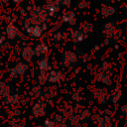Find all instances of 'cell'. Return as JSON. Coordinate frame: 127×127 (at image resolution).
Returning <instances> with one entry per match:
<instances>
[{"label":"cell","mask_w":127,"mask_h":127,"mask_svg":"<svg viewBox=\"0 0 127 127\" xmlns=\"http://www.w3.org/2000/svg\"><path fill=\"white\" fill-rule=\"evenodd\" d=\"M35 127H43V125H37V126H35Z\"/></svg>","instance_id":"obj_45"},{"label":"cell","mask_w":127,"mask_h":127,"mask_svg":"<svg viewBox=\"0 0 127 127\" xmlns=\"http://www.w3.org/2000/svg\"><path fill=\"white\" fill-rule=\"evenodd\" d=\"M120 111H121L122 114L125 115V118H127V103L123 104V105L120 107Z\"/></svg>","instance_id":"obj_35"},{"label":"cell","mask_w":127,"mask_h":127,"mask_svg":"<svg viewBox=\"0 0 127 127\" xmlns=\"http://www.w3.org/2000/svg\"><path fill=\"white\" fill-rule=\"evenodd\" d=\"M29 10V19L32 24L35 25H43L49 18V13L45 6L43 5H35L33 7L27 8Z\"/></svg>","instance_id":"obj_1"},{"label":"cell","mask_w":127,"mask_h":127,"mask_svg":"<svg viewBox=\"0 0 127 127\" xmlns=\"http://www.w3.org/2000/svg\"><path fill=\"white\" fill-rule=\"evenodd\" d=\"M31 113L34 118L44 117L47 113V102L43 99H38L32 106Z\"/></svg>","instance_id":"obj_3"},{"label":"cell","mask_w":127,"mask_h":127,"mask_svg":"<svg viewBox=\"0 0 127 127\" xmlns=\"http://www.w3.org/2000/svg\"><path fill=\"white\" fill-rule=\"evenodd\" d=\"M53 120L55 121V123L57 124V126H59V125L65 124V122H66V120H67V117L64 116V115L62 114V113H58V114H56V115L54 116V119H53Z\"/></svg>","instance_id":"obj_25"},{"label":"cell","mask_w":127,"mask_h":127,"mask_svg":"<svg viewBox=\"0 0 127 127\" xmlns=\"http://www.w3.org/2000/svg\"><path fill=\"white\" fill-rule=\"evenodd\" d=\"M125 34H126V36H127V25H126V28H125Z\"/></svg>","instance_id":"obj_44"},{"label":"cell","mask_w":127,"mask_h":127,"mask_svg":"<svg viewBox=\"0 0 127 127\" xmlns=\"http://www.w3.org/2000/svg\"><path fill=\"white\" fill-rule=\"evenodd\" d=\"M43 127H58L57 124L55 123V121L53 119H46L44 121Z\"/></svg>","instance_id":"obj_32"},{"label":"cell","mask_w":127,"mask_h":127,"mask_svg":"<svg viewBox=\"0 0 127 127\" xmlns=\"http://www.w3.org/2000/svg\"><path fill=\"white\" fill-rule=\"evenodd\" d=\"M51 39H52L53 42L59 43V42L63 41V39H64V34L61 33V32H55V33H53V34L51 35Z\"/></svg>","instance_id":"obj_28"},{"label":"cell","mask_w":127,"mask_h":127,"mask_svg":"<svg viewBox=\"0 0 127 127\" xmlns=\"http://www.w3.org/2000/svg\"><path fill=\"white\" fill-rule=\"evenodd\" d=\"M99 71H102V72H105V73H108L110 75H112L115 71L114 69V65L111 62L109 61H104L101 65H100V68H99Z\"/></svg>","instance_id":"obj_19"},{"label":"cell","mask_w":127,"mask_h":127,"mask_svg":"<svg viewBox=\"0 0 127 127\" xmlns=\"http://www.w3.org/2000/svg\"><path fill=\"white\" fill-rule=\"evenodd\" d=\"M69 38H70V40H71L72 43H74V44H79V43H82L83 41H85V40L88 38V35L84 34L81 30L76 29V30H71V31H70Z\"/></svg>","instance_id":"obj_8"},{"label":"cell","mask_w":127,"mask_h":127,"mask_svg":"<svg viewBox=\"0 0 127 127\" xmlns=\"http://www.w3.org/2000/svg\"><path fill=\"white\" fill-rule=\"evenodd\" d=\"M79 30H81L84 34H86V35L89 36V34H91L92 31H93V26H92L91 23L85 21V22H82V23L80 24V28H79Z\"/></svg>","instance_id":"obj_24"},{"label":"cell","mask_w":127,"mask_h":127,"mask_svg":"<svg viewBox=\"0 0 127 127\" xmlns=\"http://www.w3.org/2000/svg\"><path fill=\"white\" fill-rule=\"evenodd\" d=\"M123 127H127V118H125V120L123 122Z\"/></svg>","instance_id":"obj_38"},{"label":"cell","mask_w":127,"mask_h":127,"mask_svg":"<svg viewBox=\"0 0 127 127\" xmlns=\"http://www.w3.org/2000/svg\"><path fill=\"white\" fill-rule=\"evenodd\" d=\"M21 57L23 59V61L25 63H30L33 58L35 57V50L33 47L31 46H26L23 48L22 53H21Z\"/></svg>","instance_id":"obj_13"},{"label":"cell","mask_w":127,"mask_h":127,"mask_svg":"<svg viewBox=\"0 0 127 127\" xmlns=\"http://www.w3.org/2000/svg\"><path fill=\"white\" fill-rule=\"evenodd\" d=\"M38 69L40 70V72H49L52 70V67H51V64H50V62L47 58H40V60L38 61Z\"/></svg>","instance_id":"obj_16"},{"label":"cell","mask_w":127,"mask_h":127,"mask_svg":"<svg viewBox=\"0 0 127 127\" xmlns=\"http://www.w3.org/2000/svg\"><path fill=\"white\" fill-rule=\"evenodd\" d=\"M10 127H26V123L24 120L12 121V122H10Z\"/></svg>","instance_id":"obj_30"},{"label":"cell","mask_w":127,"mask_h":127,"mask_svg":"<svg viewBox=\"0 0 127 127\" xmlns=\"http://www.w3.org/2000/svg\"><path fill=\"white\" fill-rule=\"evenodd\" d=\"M95 79L97 82H100L106 86H111L113 84V80H112V77L110 74L108 73H105V72H102V71H99L96 73L95 75Z\"/></svg>","instance_id":"obj_12"},{"label":"cell","mask_w":127,"mask_h":127,"mask_svg":"<svg viewBox=\"0 0 127 127\" xmlns=\"http://www.w3.org/2000/svg\"><path fill=\"white\" fill-rule=\"evenodd\" d=\"M12 1H13L14 3H19V2L21 1V0H12Z\"/></svg>","instance_id":"obj_41"},{"label":"cell","mask_w":127,"mask_h":127,"mask_svg":"<svg viewBox=\"0 0 127 127\" xmlns=\"http://www.w3.org/2000/svg\"><path fill=\"white\" fill-rule=\"evenodd\" d=\"M45 7L49 13V17L51 18H55L58 13L60 12V5L55 1V0H47L46 4H45Z\"/></svg>","instance_id":"obj_10"},{"label":"cell","mask_w":127,"mask_h":127,"mask_svg":"<svg viewBox=\"0 0 127 127\" xmlns=\"http://www.w3.org/2000/svg\"><path fill=\"white\" fill-rule=\"evenodd\" d=\"M63 62L65 66H71L77 62V55L72 51H66L64 53Z\"/></svg>","instance_id":"obj_11"},{"label":"cell","mask_w":127,"mask_h":127,"mask_svg":"<svg viewBox=\"0 0 127 127\" xmlns=\"http://www.w3.org/2000/svg\"><path fill=\"white\" fill-rule=\"evenodd\" d=\"M10 93H11V88H10V86H9L6 82L0 80V97H3V98H4L5 96L9 95Z\"/></svg>","instance_id":"obj_23"},{"label":"cell","mask_w":127,"mask_h":127,"mask_svg":"<svg viewBox=\"0 0 127 127\" xmlns=\"http://www.w3.org/2000/svg\"><path fill=\"white\" fill-rule=\"evenodd\" d=\"M3 21H4V19H3V14H0V26H1V24H2Z\"/></svg>","instance_id":"obj_37"},{"label":"cell","mask_w":127,"mask_h":127,"mask_svg":"<svg viewBox=\"0 0 127 127\" xmlns=\"http://www.w3.org/2000/svg\"><path fill=\"white\" fill-rule=\"evenodd\" d=\"M92 115H93V114H92L91 111L88 110V109H83V110H81L79 113L76 114L77 119L79 120V122H82V121H86V120H88V119H91Z\"/></svg>","instance_id":"obj_21"},{"label":"cell","mask_w":127,"mask_h":127,"mask_svg":"<svg viewBox=\"0 0 127 127\" xmlns=\"http://www.w3.org/2000/svg\"><path fill=\"white\" fill-rule=\"evenodd\" d=\"M121 97H122V91H121V89H119V88L118 89H115L113 91V93L111 94V101H112V103L117 104L120 101Z\"/></svg>","instance_id":"obj_26"},{"label":"cell","mask_w":127,"mask_h":127,"mask_svg":"<svg viewBox=\"0 0 127 127\" xmlns=\"http://www.w3.org/2000/svg\"><path fill=\"white\" fill-rule=\"evenodd\" d=\"M4 41H5V37H4V35H2V34L0 33V46L4 43Z\"/></svg>","instance_id":"obj_36"},{"label":"cell","mask_w":127,"mask_h":127,"mask_svg":"<svg viewBox=\"0 0 127 127\" xmlns=\"http://www.w3.org/2000/svg\"><path fill=\"white\" fill-rule=\"evenodd\" d=\"M106 1H108V2H111V3H113V2H115V0H106Z\"/></svg>","instance_id":"obj_43"},{"label":"cell","mask_w":127,"mask_h":127,"mask_svg":"<svg viewBox=\"0 0 127 127\" xmlns=\"http://www.w3.org/2000/svg\"><path fill=\"white\" fill-rule=\"evenodd\" d=\"M60 6H65V7H68L71 3V0H55Z\"/></svg>","instance_id":"obj_33"},{"label":"cell","mask_w":127,"mask_h":127,"mask_svg":"<svg viewBox=\"0 0 127 127\" xmlns=\"http://www.w3.org/2000/svg\"><path fill=\"white\" fill-rule=\"evenodd\" d=\"M58 127H67V125L66 124H63V125H59Z\"/></svg>","instance_id":"obj_40"},{"label":"cell","mask_w":127,"mask_h":127,"mask_svg":"<svg viewBox=\"0 0 127 127\" xmlns=\"http://www.w3.org/2000/svg\"><path fill=\"white\" fill-rule=\"evenodd\" d=\"M70 96H71L72 101H74V102H79L81 100V95H80V92L78 90H73L71 92Z\"/></svg>","instance_id":"obj_29"},{"label":"cell","mask_w":127,"mask_h":127,"mask_svg":"<svg viewBox=\"0 0 127 127\" xmlns=\"http://www.w3.org/2000/svg\"><path fill=\"white\" fill-rule=\"evenodd\" d=\"M92 121L94 122L95 127H106V122H105V118L101 115L98 114H94L91 117Z\"/></svg>","instance_id":"obj_22"},{"label":"cell","mask_w":127,"mask_h":127,"mask_svg":"<svg viewBox=\"0 0 127 127\" xmlns=\"http://www.w3.org/2000/svg\"><path fill=\"white\" fill-rule=\"evenodd\" d=\"M126 58H127V55H126Z\"/></svg>","instance_id":"obj_46"},{"label":"cell","mask_w":127,"mask_h":127,"mask_svg":"<svg viewBox=\"0 0 127 127\" xmlns=\"http://www.w3.org/2000/svg\"><path fill=\"white\" fill-rule=\"evenodd\" d=\"M102 36L105 40V44H109V41H117L121 36V31L117 28L114 21L107 22L102 30Z\"/></svg>","instance_id":"obj_2"},{"label":"cell","mask_w":127,"mask_h":127,"mask_svg":"<svg viewBox=\"0 0 127 127\" xmlns=\"http://www.w3.org/2000/svg\"><path fill=\"white\" fill-rule=\"evenodd\" d=\"M20 114H21V110L18 108H13L12 110H10V116H12V117H16Z\"/></svg>","instance_id":"obj_34"},{"label":"cell","mask_w":127,"mask_h":127,"mask_svg":"<svg viewBox=\"0 0 127 127\" xmlns=\"http://www.w3.org/2000/svg\"><path fill=\"white\" fill-rule=\"evenodd\" d=\"M62 20L64 23H66L70 26H73L76 24V15L73 11L67 10V11L64 12V14L62 16Z\"/></svg>","instance_id":"obj_14"},{"label":"cell","mask_w":127,"mask_h":127,"mask_svg":"<svg viewBox=\"0 0 127 127\" xmlns=\"http://www.w3.org/2000/svg\"><path fill=\"white\" fill-rule=\"evenodd\" d=\"M64 79V73L61 70H56L52 69L48 73V82L50 83H59L62 82Z\"/></svg>","instance_id":"obj_9"},{"label":"cell","mask_w":127,"mask_h":127,"mask_svg":"<svg viewBox=\"0 0 127 127\" xmlns=\"http://www.w3.org/2000/svg\"><path fill=\"white\" fill-rule=\"evenodd\" d=\"M34 50H35V56L42 58L49 52V46L45 42H40L36 44V46L34 47Z\"/></svg>","instance_id":"obj_15"},{"label":"cell","mask_w":127,"mask_h":127,"mask_svg":"<svg viewBox=\"0 0 127 127\" xmlns=\"http://www.w3.org/2000/svg\"><path fill=\"white\" fill-rule=\"evenodd\" d=\"M28 68H29V66L26 63L19 62L9 69V77L10 78H18V77L24 75L26 73V71L28 70Z\"/></svg>","instance_id":"obj_4"},{"label":"cell","mask_w":127,"mask_h":127,"mask_svg":"<svg viewBox=\"0 0 127 127\" xmlns=\"http://www.w3.org/2000/svg\"><path fill=\"white\" fill-rule=\"evenodd\" d=\"M77 7L79 9H81V10L82 9H86V8L89 7V2L87 0H79V2L77 4Z\"/></svg>","instance_id":"obj_31"},{"label":"cell","mask_w":127,"mask_h":127,"mask_svg":"<svg viewBox=\"0 0 127 127\" xmlns=\"http://www.w3.org/2000/svg\"><path fill=\"white\" fill-rule=\"evenodd\" d=\"M116 12V9L114 6L112 5H109V4H104L101 6V9H100V13L101 15L104 17V18H109L111 16H113Z\"/></svg>","instance_id":"obj_17"},{"label":"cell","mask_w":127,"mask_h":127,"mask_svg":"<svg viewBox=\"0 0 127 127\" xmlns=\"http://www.w3.org/2000/svg\"><path fill=\"white\" fill-rule=\"evenodd\" d=\"M48 73L49 72H40L38 75V83L40 85H45L48 82Z\"/></svg>","instance_id":"obj_27"},{"label":"cell","mask_w":127,"mask_h":127,"mask_svg":"<svg viewBox=\"0 0 127 127\" xmlns=\"http://www.w3.org/2000/svg\"><path fill=\"white\" fill-rule=\"evenodd\" d=\"M19 101H20V96L17 93H10L9 95L3 98V102L6 105H10V106L16 105L17 103H19Z\"/></svg>","instance_id":"obj_18"},{"label":"cell","mask_w":127,"mask_h":127,"mask_svg":"<svg viewBox=\"0 0 127 127\" xmlns=\"http://www.w3.org/2000/svg\"><path fill=\"white\" fill-rule=\"evenodd\" d=\"M124 11H125V13L127 14V3L124 5Z\"/></svg>","instance_id":"obj_39"},{"label":"cell","mask_w":127,"mask_h":127,"mask_svg":"<svg viewBox=\"0 0 127 127\" xmlns=\"http://www.w3.org/2000/svg\"><path fill=\"white\" fill-rule=\"evenodd\" d=\"M92 96L98 104H105L108 101V92L102 87H95L92 89Z\"/></svg>","instance_id":"obj_7"},{"label":"cell","mask_w":127,"mask_h":127,"mask_svg":"<svg viewBox=\"0 0 127 127\" xmlns=\"http://www.w3.org/2000/svg\"><path fill=\"white\" fill-rule=\"evenodd\" d=\"M46 30V25L43 24V25H35V24H30L28 27L25 28V32L27 33L28 36H30L31 38H35V39H38V38H41L42 35L44 34Z\"/></svg>","instance_id":"obj_5"},{"label":"cell","mask_w":127,"mask_h":127,"mask_svg":"<svg viewBox=\"0 0 127 127\" xmlns=\"http://www.w3.org/2000/svg\"><path fill=\"white\" fill-rule=\"evenodd\" d=\"M43 93H44V89H43L42 85H40V84L33 85L31 90H30V95L35 97V98H37V99H40L42 97Z\"/></svg>","instance_id":"obj_20"},{"label":"cell","mask_w":127,"mask_h":127,"mask_svg":"<svg viewBox=\"0 0 127 127\" xmlns=\"http://www.w3.org/2000/svg\"><path fill=\"white\" fill-rule=\"evenodd\" d=\"M9 0H0V2H2V3H6V2H8Z\"/></svg>","instance_id":"obj_42"},{"label":"cell","mask_w":127,"mask_h":127,"mask_svg":"<svg viewBox=\"0 0 127 127\" xmlns=\"http://www.w3.org/2000/svg\"><path fill=\"white\" fill-rule=\"evenodd\" d=\"M5 33L9 40H15L18 38H22V32L19 30V28L15 25V23H8L5 26Z\"/></svg>","instance_id":"obj_6"}]
</instances>
